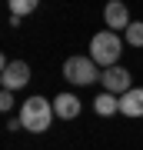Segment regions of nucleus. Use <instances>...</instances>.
<instances>
[{
  "instance_id": "4",
  "label": "nucleus",
  "mask_w": 143,
  "mask_h": 150,
  "mask_svg": "<svg viewBox=\"0 0 143 150\" xmlns=\"http://www.w3.org/2000/svg\"><path fill=\"white\" fill-rule=\"evenodd\" d=\"M133 77H130V70L127 67H110V70H100V83H103V93H113V97H123V93H130L133 90Z\"/></svg>"
},
{
  "instance_id": "7",
  "label": "nucleus",
  "mask_w": 143,
  "mask_h": 150,
  "mask_svg": "<svg viewBox=\"0 0 143 150\" xmlns=\"http://www.w3.org/2000/svg\"><path fill=\"white\" fill-rule=\"evenodd\" d=\"M53 113L60 120H77L80 117V97L73 93H57L53 97Z\"/></svg>"
},
{
  "instance_id": "8",
  "label": "nucleus",
  "mask_w": 143,
  "mask_h": 150,
  "mask_svg": "<svg viewBox=\"0 0 143 150\" xmlns=\"http://www.w3.org/2000/svg\"><path fill=\"white\" fill-rule=\"evenodd\" d=\"M120 113L123 117H143V87H133L130 93L120 97Z\"/></svg>"
},
{
  "instance_id": "11",
  "label": "nucleus",
  "mask_w": 143,
  "mask_h": 150,
  "mask_svg": "<svg viewBox=\"0 0 143 150\" xmlns=\"http://www.w3.org/2000/svg\"><path fill=\"white\" fill-rule=\"evenodd\" d=\"M127 43H130V47H143V23H140V20L130 23V30H127Z\"/></svg>"
},
{
  "instance_id": "1",
  "label": "nucleus",
  "mask_w": 143,
  "mask_h": 150,
  "mask_svg": "<svg viewBox=\"0 0 143 150\" xmlns=\"http://www.w3.org/2000/svg\"><path fill=\"white\" fill-rule=\"evenodd\" d=\"M53 100L47 97H27L20 103V127L27 134H47L50 123H53Z\"/></svg>"
},
{
  "instance_id": "5",
  "label": "nucleus",
  "mask_w": 143,
  "mask_h": 150,
  "mask_svg": "<svg viewBox=\"0 0 143 150\" xmlns=\"http://www.w3.org/2000/svg\"><path fill=\"white\" fill-rule=\"evenodd\" d=\"M0 83H4V90H20V87L30 83V64H23V60H4V70H0Z\"/></svg>"
},
{
  "instance_id": "10",
  "label": "nucleus",
  "mask_w": 143,
  "mask_h": 150,
  "mask_svg": "<svg viewBox=\"0 0 143 150\" xmlns=\"http://www.w3.org/2000/svg\"><path fill=\"white\" fill-rule=\"evenodd\" d=\"M33 10H37V0H10V17H17V20Z\"/></svg>"
},
{
  "instance_id": "9",
  "label": "nucleus",
  "mask_w": 143,
  "mask_h": 150,
  "mask_svg": "<svg viewBox=\"0 0 143 150\" xmlns=\"http://www.w3.org/2000/svg\"><path fill=\"white\" fill-rule=\"evenodd\" d=\"M93 110H97V117H113V113H120V97H113V93H97Z\"/></svg>"
},
{
  "instance_id": "2",
  "label": "nucleus",
  "mask_w": 143,
  "mask_h": 150,
  "mask_svg": "<svg viewBox=\"0 0 143 150\" xmlns=\"http://www.w3.org/2000/svg\"><path fill=\"white\" fill-rule=\"evenodd\" d=\"M120 50H123V40H120V33H113V30H100V33H93V40H90V60L100 70L117 67Z\"/></svg>"
},
{
  "instance_id": "3",
  "label": "nucleus",
  "mask_w": 143,
  "mask_h": 150,
  "mask_svg": "<svg viewBox=\"0 0 143 150\" xmlns=\"http://www.w3.org/2000/svg\"><path fill=\"white\" fill-rule=\"evenodd\" d=\"M97 77H100V70H97V64L90 57H70L63 64V80L77 83V87H90Z\"/></svg>"
},
{
  "instance_id": "12",
  "label": "nucleus",
  "mask_w": 143,
  "mask_h": 150,
  "mask_svg": "<svg viewBox=\"0 0 143 150\" xmlns=\"http://www.w3.org/2000/svg\"><path fill=\"white\" fill-rule=\"evenodd\" d=\"M0 110H4V113H7V110H13V93H10V90L0 93Z\"/></svg>"
},
{
  "instance_id": "6",
  "label": "nucleus",
  "mask_w": 143,
  "mask_h": 150,
  "mask_svg": "<svg viewBox=\"0 0 143 150\" xmlns=\"http://www.w3.org/2000/svg\"><path fill=\"white\" fill-rule=\"evenodd\" d=\"M103 20H106V27H110L113 33H127V30H130V23H133V17H130V10H127V4L113 0V4H106Z\"/></svg>"
}]
</instances>
